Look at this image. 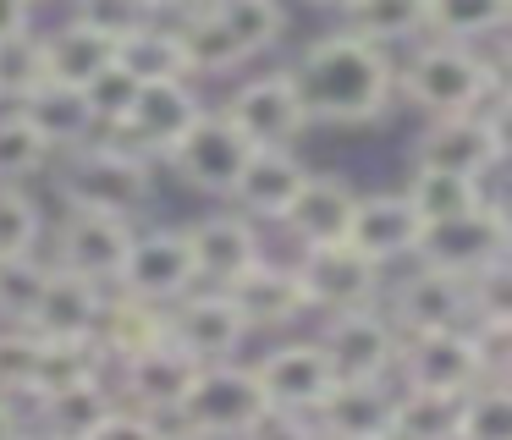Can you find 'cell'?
Returning a JSON list of instances; mask_svg holds the SVG:
<instances>
[{
    "label": "cell",
    "instance_id": "d6986e66",
    "mask_svg": "<svg viewBox=\"0 0 512 440\" xmlns=\"http://www.w3.org/2000/svg\"><path fill=\"white\" fill-rule=\"evenodd\" d=\"M188 237V253H193V275L199 286H232L248 264L265 253L259 242V226L248 215H210V220H193L182 226Z\"/></svg>",
    "mask_w": 512,
    "mask_h": 440
},
{
    "label": "cell",
    "instance_id": "3957f363",
    "mask_svg": "<svg viewBox=\"0 0 512 440\" xmlns=\"http://www.w3.org/2000/svg\"><path fill=\"white\" fill-rule=\"evenodd\" d=\"M490 77H496V66L479 55V44L430 39V44H413L408 61L397 66V94L424 116H463L485 94Z\"/></svg>",
    "mask_w": 512,
    "mask_h": 440
},
{
    "label": "cell",
    "instance_id": "f546056e",
    "mask_svg": "<svg viewBox=\"0 0 512 440\" xmlns=\"http://www.w3.org/2000/svg\"><path fill=\"white\" fill-rule=\"evenodd\" d=\"M512 17V0H424V33L452 44H479L501 33Z\"/></svg>",
    "mask_w": 512,
    "mask_h": 440
},
{
    "label": "cell",
    "instance_id": "f1b7e54d",
    "mask_svg": "<svg viewBox=\"0 0 512 440\" xmlns=\"http://www.w3.org/2000/svg\"><path fill=\"white\" fill-rule=\"evenodd\" d=\"M39 50H45L50 83H72V88H83L94 72H105L116 61V44L100 39L94 28H83V22H72V17L56 33H39Z\"/></svg>",
    "mask_w": 512,
    "mask_h": 440
},
{
    "label": "cell",
    "instance_id": "603a6c76",
    "mask_svg": "<svg viewBox=\"0 0 512 440\" xmlns=\"http://www.w3.org/2000/svg\"><path fill=\"white\" fill-rule=\"evenodd\" d=\"M309 182V165L292 149H248L243 176L232 187V204L243 209L248 220H281L292 209V198Z\"/></svg>",
    "mask_w": 512,
    "mask_h": 440
},
{
    "label": "cell",
    "instance_id": "30bf717a",
    "mask_svg": "<svg viewBox=\"0 0 512 440\" xmlns=\"http://www.w3.org/2000/svg\"><path fill=\"white\" fill-rule=\"evenodd\" d=\"M325 358H331L336 380H391L397 374V325L386 319V308H347V314H331V330H325Z\"/></svg>",
    "mask_w": 512,
    "mask_h": 440
},
{
    "label": "cell",
    "instance_id": "f6af8a7d",
    "mask_svg": "<svg viewBox=\"0 0 512 440\" xmlns=\"http://www.w3.org/2000/svg\"><path fill=\"white\" fill-rule=\"evenodd\" d=\"M83 440H160V418H149V413H138V407L116 402Z\"/></svg>",
    "mask_w": 512,
    "mask_h": 440
},
{
    "label": "cell",
    "instance_id": "f35d334b",
    "mask_svg": "<svg viewBox=\"0 0 512 440\" xmlns=\"http://www.w3.org/2000/svg\"><path fill=\"white\" fill-rule=\"evenodd\" d=\"M50 165V149L17 110H0V182H28Z\"/></svg>",
    "mask_w": 512,
    "mask_h": 440
},
{
    "label": "cell",
    "instance_id": "60d3db41",
    "mask_svg": "<svg viewBox=\"0 0 512 440\" xmlns=\"http://www.w3.org/2000/svg\"><path fill=\"white\" fill-rule=\"evenodd\" d=\"M72 22H83V28H94L100 39L122 44L127 33L155 22V6H149V0H72Z\"/></svg>",
    "mask_w": 512,
    "mask_h": 440
},
{
    "label": "cell",
    "instance_id": "7dc6e473",
    "mask_svg": "<svg viewBox=\"0 0 512 440\" xmlns=\"http://www.w3.org/2000/svg\"><path fill=\"white\" fill-rule=\"evenodd\" d=\"M28 22H34V6H28V0H0V39L28 33Z\"/></svg>",
    "mask_w": 512,
    "mask_h": 440
},
{
    "label": "cell",
    "instance_id": "8fae6325",
    "mask_svg": "<svg viewBox=\"0 0 512 440\" xmlns=\"http://www.w3.org/2000/svg\"><path fill=\"white\" fill-rule=\"evenodd\" d=\"M133 248V220L127 215H100V209H67L56 237V264L83 281L116 292V275H122V259Z\"/></svg>",
    "mask_w": 512,
    "mask_h": 440
},
{
    "label": "cell",
    "instance_id": "11a10c76",
    "mask_svg": "<svg viewBox=\"0 0 512 440\" xmlns=\"http://www.w3.org/2000/svg\"><path fill=\"white\" fill-rule=\"evenodd\" d=\"M28 6H39V0H28Z\"/></svg>",
    "mask_w": 512,
    "mask_h": 440
},
{
    "label": "cell",
    "instance_id": "7c38bea8",
    "mask_svg": "<svg viewBox=\"0 0 512 440\" xmlns=\"http://www.w3.org/2000/svg\"><path fill=\"white\" fill-rule=\"evenodd\" d=\"M160 319H166V336L177 341L193 363L232 358V352L243 347V336H248L243 314L232 308V297H226L221 286H193V292H182Z\"/></svg>",
    "mask_w": 512,
    "mask_h": 440
},
{
    "label": "cell",
    "instance_id": "4316f807",
    "mask_svg": "<svg viewBox=\"0 0 512 440\" xmlns=\"http://www.w3.org/2000/svg\"><path fill=\"white\" fill-rule=\"evenodd\" d=\"M116 66H122L133 83H193L188 77V55H182V39L166 17H155L149 28L127 33L116 44Z\"/></svg>",
    "mask_w": 512,
    "mask_h": 440
},
{
    "label": "cell",
    "instance_id": "ee69618b",
    "mask_svg": "<svg viewBox=\"0 0 512 440\" xmlns=\"http://www.w3.org/2000/svg\"><path fill=\"white\" fill-rule=\"evenodd\" d=\"M468 292V319H512V264L496 259L485 264L479 275L463 281Z\"/></svg>",
    "mask_w": 512,
    "mask_h": 440
},
{
    "label": "cell",
    "instance_id": "8992f818",
    "mask_svg": "<svg viewBox=\"0 0 512 440\" xmlns=\"http://www.w3.org/2000/svg\"><path fill=\"white\" fill-rule=\"evenodd\" d=\"M292 275H298L303 308H320V314H347V308L380 303V264L364 259L347 237L303 248L292 259Z\"/></svg>",
    "mask_w": 512,
    "mask_h": 440
},
{
    "label": "cell",
    "instance_id": "c3c4849f",
    "mask_svg": "<svg viewBox=\"0 0 512 440\" xmlns=\"http://www.w3.org/2000/svg\"><path fill=\"white\" fill-rule=\"evenodd\" d=\"M17 435H23V413H17V402L0 396V440H17Z\"/></svg>",
    "mask_w": 512,
    "mask_h": 440
},
{
    "label": "cell",
    "instance_id": "816d5d0a",
    "mask_svg": "<svg viewBox=\"0 0 512 440\" xmlns=\"http://www.w3.org/2000/svg\"><path fill=\"white\" fill-rule=\"evenodd\" d=\"M309 6H320V11H336V17H342V11L353 6V0H309Z\"/></svg>",
    "mask_w": 512,
    "mask_h": 440
},
{
    "label": "cell",
    "instance_id": "277c9868",
    "mask_svg": "<svg viewBox=\"0 0 512 440\" xmlns=\"http://www.w3.org/2000/svg\"><path fill=\"white\" fill-rule=\"evenodd\" d=\"M265 391L254 380V363H237V358H221V363H199L188 396H182L177 418L171 424H188V429H204L215 440H243V429L265 413Z\"/></svg>",
    "mask_w": 512,
    "mask_h": 440
},
{
    "label": "cell",
    "instance_id": "f907efd6",
    "mask_svg": "<svg viewBox=\"0 0 512 440\" xmlns=\"http://www.w3.org/2000/svg\"><path fill=\"white\" fill-rule=\"evenodd\" d=\"M160 440H215L204 429H188V424H160Z\"/></svg>",
    "mask_w": 512,
    "mask_h": 440
},
{
    "label": "cell",
    "instance_id": "7402d4cb",
    "mask_svg": "<svg viewBox=\"0 0 512 440\" xmlns=\"http://www.w3.org/2000/svg\"><path fill=\"white\" fill-rule=\"evenodd\" d=\"M347 242L386 270V264H397V259H413L419 215H413V204L402 193H358L353 220H347Z\"/></svg>",
    "mask_w": 512,
    "mask_h": 440
},
{
    "label": "cell",
    "instance_id": "4fadbf2b",
    "mask_svg": "<svg viewBox=\"0 0 512 440\" xmlns=\"http://www.w3.org/2000/svg\"><path fill=\"white\" fill-rule=\"evenodd\" d=\"M397 374L402 391H430V396H463L479 380V358L468 325L457 330H424V336H402L397 347Z\"/></svg>",
    "mask_w": 512,
    "mask_h": 440
},
{
    "label": "cell",
    "instance_id": "d6a6232c",
    "mask_svg": "<svg viewBox=\"0 0 512 440\" xmlns=\"http://www.w3.org/2000/svg\"><path fill=\"white\" fill-rule=\"evenodd\" d=\"M215 22H221L226 33H232V44L248 55H265L270 44L281 39V28H287V11H281V0H210Z\"/></svg>",
    "mask_w": 512,
    "mask_h": 440
},
{
    "label": "cell",
    "instance_id": "ac0fdd59",
    "mask_svg": "<svg viewBox=\"0 0 512 440\" xmlns=\"http://www.w3.org/2000/svg\"><path fill=\"white\" fill-rule=\"evenodd\" d=\"M386 319L397 325V336H424V330H457V325H468V292H463V281H457V275L419 264V270H413L408 281H402L397 292H391Z\"/></svg>",
    "mask_w": 512,
    "mask_h": 440
},
{
    "label": "cell",
    "instance_id": "6da1fadb",
    "mask_svg": "<svg viewBox=\"0 0 512 440\" xmlns=\"http://www.w3.org/2000/svg\"><path fill=\"white\" fill-rule=\"evenodd\" d=\"M287 77L303 99L309 127H369L397 99V61H391V50H380V44L358 39L347 28L320 33Z\"/></svg>",
    "mask_w": 512,
    "mask_h": 440
},
{
    "label": "cell",
    "instance_id": "1f68e13d",
    "mask_svg": "<svg viewBox=\"0 0 512 440\" xmlns=\"http://www.w3.org/2000/svg\"><path fill=\"white\" fill-rule=\"evenodd\" d=\"M171 28H177V39H182V55H188V77H226V72L243 66V50H237L232 33L215 22L210 6L177 17Z\"/></svg>",
    "mask_w": 512,
    "mask_h": 440
},
{
    "label": "cell",
    "instance_id": "2e32d148",
    "mask_svg": "<svg viewBox=\"0 0 512 440\" xmlns=\"http://www.w3.org/2000/svg\"><path fill=\"white\" fill-rule=\"evenodd\" d=\"M116 369H122L127 407H138V413L171 424V418H177V407H182V396H188V385H193V374H199V363H193L171 336H160V341H149L144 352L122 358Z\"/></svg>",
    "mask_w": 512,
    "mask_h": 440
},
{
    "label": "cell",
    "instance_id": "83f0119b",
    "mask_svg": "<svg viewBox=\"0 0 512 440\" xmlns=\"http://www.w3.org/2000/svg\"><path fill=\"white\" fill-rule=\"evenodd\" d=\"M116 402H122V396H111L105 374H94V380H78V385H61V391H45V396H34L39 424H45V435H56V440H83L105 413H111Z\"/></svg>",
    "mask_w": 512,
    "mask_h": 440
},
{
    "label": "cell",
    "instance_id": "e0dca14e",
    "mask_svg": "<svg viewBox=\"0 0 512 440\" xmlns=\"http://www.w3.org/2000/svg\"><path fill=\"white\" fill-rule=\"evenodd\" d=\"M501 160H507V132L485 127V121H474V116H430L419 149H413V165L452 171V176H468V182L496 171Z\"/></svg>",
    "mask_w": 512,
    "mask_h": 440
},
{
    "label": "cell",
    "instance_id": "4dcf8cb0",
    "mask_svg": "<svg viewBox=\"0 0 512 440\" xmlns=\"http://www.w3.org/2000/svg\"><path fill=\"white\" fill-rule=\"evenodd\" d=\"M342 22H347V33L391 50V44L424 39V0H353L342 11Z\"/></svg>",
    "mask_w": 512,
    "mask_h": 440
},
{
    "label": "cell",
    "instance_id": "5bb4252c",
    "mask_svg": "<svg viewBox=\"0 0 512 440\" xmlns=\"http://www.w3.org/2000/svg\"><path fill=\"white\" fill-rule=\"evenodd\" d=\"M254 380H259V391H265L270 407L314 418V407H320L336 385V369H331L320 341H281V347H270L265 358L254 363Z\"/></svg>",
    "mask_w": 512,
    "mask_h": 440
},
{
    "label": "cell",
    "instance_id": "7bdbcfd3",
    "mask_svg": "<svg viewBox=\"0 0 512 440\" xmlns=\"http://www.w3.org/2000/svg\"><path fill=\"white\" fill-rule=\"evenodd\" d=\"M133 94H138V83L133 77L122 72V66H105V72H94L89 83H83V99H89V110H94V121H100V127H122V116L127 110H133Z\"/></svg>",
    "mask_w": 512,
    "mask_h": 440
},
{
    "label": "cell",
    "instance_id": "d590c367",
    "mask_svg": "<svg viewBox=\"0 0 512 440\" xmlns=\"http://www.w3.org/2000/svg\"><path fill=\"white\" fill-rule=\"evenodd\" d=\"M452 429H457V396L397 391V402H391V440H452Z\"/></svg>",
    "mask_w": 512,
    "mask_h": 440
},
{
    "label": "cell",
    "instance_id": "9c48e42d",
    "mask_svg": "<svg viewBox=\"0 0 512 440\" xmlns=\"http://www.w3.org/2000/svg\"><path fill=\"white\" fill-rule=\"evenodd\" d=\"M248 160V138L221 116V110H204L188 132L177 138V149L166 154V165L193 187V193H210V198H232L237 176H243Z\"/></svg>",
    "mask_w": 512,
    "mask_h": 440
},
{
    "label": "cell",
    "instance_id": "7a4b0ae2",
    "mask_svg": "<svg viewBox=\"0 0 512 440\" xmlns=\"http://www.w3.org/2000/svg\"><path fill=\"white\" fill-rule=\"evenodd\" d=\"M149 160L138 149H127L122 138H94L83 149L67 154V171H61V198L67 209H100V215H127L149 204Z\"/></svg>",
    "mask_w": 512,
    "mask_h": 440
},
{
    "label": "cell",
    "instance_id": "b9f144b4",
    "mask_svg": "<svg viewBox=\"0 0 512 440\" xmlns=\"http://www.w3.org/2000/svg\"><path fill=\"white\" fill-rule=\"evenodd\" d=\"M34 358H39V336L23 325L0 330V396L17 402V396H34Z\"/></svg>",
    "mask_w": 512,
    "mask_h": 440
},
{
    "label": "cell",
    "instance_id": "44dd1931",
    "mask_svg": "<svg viewBox=\"0 0 512 440\" xmlns=\"http://www.w3.org/2000/svg\"><path fill=\"white\" fill-rule=\"evenodd\" d=\"M12 110L45 138L50 154H72V149H83V143L100 138V121H94L89 99H83V88H72V83H50L45 77V83L28 88Z\"/></svg>",
    "mask_w": 512,
    "mask_h": 440
},
{
    "label": "cell",
    "instance_id": "db71d44e",
    "mask_svg": "<svg viewBox=\"0 0 512 440\" xmlns=\"http://www.w3.org/2000/svg\"><path fill=\"white\" fill-rule=\"evenodd\" d=\"M375 440H391V435H375Z\"/></svg>",
    "mask_w": 512,
    "mask_h": 440
},
{
    "label": "cell",
    "instance_id": "ffe728a7",
    "mask_svg": "<svg viewBox=\"0 0 512 440\" xmlns=\"http://www.w3.org/2000/svg\"><path fill=\"white\" fill-rule=\"evenodd\" d=\"M221 292L232 297V308L243 314L248 330H276V325H292L298 314H309V308H303V292H298L292 264L270 259V253H259V259L248 264L232 286H221Z\"/></svg>",
    "mask_w": 512,
    "mask_h": 440
},
{
    "label": "cell",
    "instance_id": "bcb514c9",
    "mask_svg": "<svg viewBox=\"0 0 512 440\" xmlns=\"http://www.w3.org/2000/svg\"><path fill=\"white\" fill-rule=\"evenodd\" d=\"M243 440H320V429H314V418H303V413L265 407V413L243 429Z\"/></svg>",
    "mask_w": 512,
    "mask_h": 440
},
{
    "label": "cell",
    "instance_id": "e575fe53",
    "mask_svg": "<svg viewBox=\"0 0 512 440\" xmlns=\"http://www.w3.org/2000/svg\"><path fill=\"white\" fill-rule=\"evenodd\" d=\"M402 198L413 204L419 226H430V220H446V215H463V209H474V204H479V182L452 176V171H430V165H413Z\"/></svg>",
    "mask_w": 512,
    "mask_h": 440
},
{
    "label": "cell",
    "instance_id": "5b68a950",
    "mask_svg": "<svg viewBox=\"0 0 512 440\" xmlns=\"http://www.w3.org/2000/svg\"><path fill=\"white\" fill-rule=\"evenodd\" d=\"M512 237H507V209L496 204H474L463 215H446V220H430L419 226V242H413V259L430 264V270H446L457 281L479 275L485 264L507 259Z\"/></svg>",
    "mask_w": 512,
    "mask_h": 440
},
{
    "label": "cell",
    "instance_id": "ab89813d",
    "mask_svg": "<svg viewBox=\"0 0 512 440\" xmlns=\"http://www.w3.org/2000/svg\"><path fill=\"white\" fill-rule=\"evenodd\" d=\"M45 83V50H39V33H12L0 39V105H17L28 88Z\"/></svg>",
    "mask_w": 512,
    "mask_h": 440
},
{
    "label": "cell",
    "instance_id": "ba28073f",
    "mask_svg": "<svg viewBox=\"0 0 512 440\" xmlns=\"http://www.w3.org/2000/svg\"><path fill=\"white\" fill-rule=\"evenodd\" d=\"M221 116L248 138V149H292V143L309 132L303 99H298V88H292L287 72H265V77L237 83L232 99L221 105Z\"/></svg>",
    "mask_w": 512,
    "mask_h": 440
},
{
    "label": "cell",
    "instance_id": "9a60e30c",
    "mask_svg": "<svg viewBox=\"0 0 512 440\" xmlns=\"http://www.w3.org/2000/svg\"><path fill=\"white\" fill-rule=\"evenodd\" d=\"M199 116H204V99L193 94L188 83H138L133 110L122 116V127H116L111 138H122L127 149H138L144 160H155V154L166 160V154L177 149V138Z\"/></svg>",
    "mask_w": 512,
    "mask_h": 440
},
{
    "label": "cell",
    "instance_id": "cb8c5ba5",
    "mask_svg": "<svg viewBox=\"0 0 512 440\" xmlns=\"http://www.w3.org/2000/svg\"><path fill=\"white\" fill-rule=\"evenodd\" d=\"M391 391L386 380H336L331 396L314 407V429L320 440H375L391 435Z\"/></svg>",
    "mask_w": 512,
    "mask_h": 440
},
{
    "label": "cell",
    "instance_id": "681fc988",
    "mask_svg": "<svg viewBox=\"0 0 512 440\" xmlns=\"http://www.w3.org/2000/svg\"><path fill=\"white\" fill-rule=\"evenodd\" d=\"M155 6V17H188V11H204L210 0H149Z\"/></svg>",
    "mask_w": 512,
    "mask_h": 440
},
{
    "label": "cell",
    "instance_id": "d4e9b609",
    "mask_svg": "<svg viewBox=\"0 0 512 440\" xmlns=\"http://www.w3.org/2000/svg\"><path fill=\"white\" fill-rule=\"evenodd\" d=\"M358 204V187L347 176L331 171H309L303 193L292 198V209L281 215V226L298 237V248H320V242H342L347 237V220H353Z\"/></svg>",
    "mask_w": 512,
    "mask_h": 440
},
{
    "label": "cell",
    "instance_id": "8d00e7d4",
    "mask_svg": "<svg viewBox=\"0 0 512 440\" xmlns=\"http://www.w3.org/2000/svg\"><path fill=\"white\" fill-rule=\"evenodd\" d=\"M39 237H45V209H39V198L23 182H0V259L39 253Z\"/></svg>",
    "mask_w": 512,
    "mask_h": 440
},
{
    "label": "cell",
    "instance_id": "836d02e7",
    "mask_svg": "<svg viewBox=\"0 0 512 440\" xmlns=\"http://www.w3.org/2000/svg\"><path fill=\"white\" fill-rule=\"evenodd\" d=\"M452 440H512V396L507 380H474L457 396Z\"/></svg>",
    "mask_w": 512,
    "mask_h": 440
},
{
    "label": "cell",
    "instance_id": "484cf974",
    "mask_svg": "<svg viewBox=\"0 0 512 440\" xmlns=\"http://www.w3.org/2000/svg\"><path fill=\"white\" fill-rule=\"evenodd\" d=\"M100 308H105V286L50 264L45 292H39V303H34V314H28L23 330H34V336H94Z\"/></svg>",
    "mask_w": 512,
    "mask_h": 440
},
{
    "label": "cell",
    "instance_id": "74e56055",
    "mask_svg": "<svg viewBox=\"0 0 512 440\" xmlns=\"http://www.w3.org/2000/svg\"><path fill=\"white\" fill-rule=\"evenodd\" d=\"M50 264L39 253H17V259H0V319L6 325H28L39 292H45Z\"/></svg>",
    "mask_w": 512,
    "mask_h": 440
},
{
    "label": "cell",
    "instance_id": "f5cc1de1",
    "mask_svg": "<svg viewBox=\"0 0 512 440\" xmlns=\"http://www.w3.org/2000/svg\"><path fill=\"white\" fill-rule=\"evenodd\" d=\"M17 440H56V435H45V429H34V435H17Z\"/></svg>",
    "mask_w": 512,
    "mask_h": 440
},
{
    "label": "cell",
    "instance_id": "52a82bcc",
    "mask_svg": "<svg viewBox=\"0 0 512 440\" xmlns=\"http://www.w3.org/2000/svg\"><path fill=\"white\" fill-rule=\"evenodd\" d=\"M199 275H193V253L182 226H160V231H133V248L122 259V275H116V292L133 297V303L149 308H171L182 292H193Z\"/></svg>",
    "mask_w": 512,
    "mask_h": 440
}]
</instances>
